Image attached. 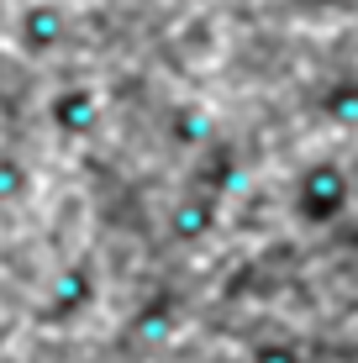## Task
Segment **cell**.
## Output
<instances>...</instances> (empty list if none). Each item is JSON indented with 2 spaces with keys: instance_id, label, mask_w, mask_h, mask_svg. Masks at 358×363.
Masks as SVG:
<instances>
[{
  "instance_id": "obj_1",
  "label": "cell",
  "mask_w": 358,
  "mask_h": 363,
  "mask_svg": "<svg viewBox=\"0 0 358 363\" xmlns=\"http://www.w3.org/2000/svg\"><path fill=\"white\" fill-rule=\"evenodd\" d=\"M95 290H101V279H95V264H90V258H74V264H64L53 279H47L43 321H53V327H69L74 316H84V311L95 306Z\"/></svg>"
},
{
  "instance_id": "obj_2",
  "label": "cell",
  "mask_w": 358,
  "mask_h": 363,
  "mask_svg": "<svg viewBox=\"0 0 358 363\" xmlns=\"http://www.w3.org/2000/svg\"><path fill=\"white\" fill-rule=\"evenodd\" d=\"M216 221H221V195L206 190V184L174 195V206L164 211V232H169V242H174V247H201V242H211Z\"/></svg>"
},
{
  "instance_id": "obj_3",
  "label": "cell",
  "mask_w": 358,
  "mask_h": 363,
  "mask_svg": "<svg viewBox=\"0 0 358 363\" xmlns=\"http://www.w3.org/2000/svg\"><path fill=\"white\" fill-rule=\"evenodd\" d=\"M47 127L58 137H69V143L90 137L101 127V95H95L90 84H64V90H53L47 95Z\"/></svg>"
},
{
  "instance_id": "obj_4",
  "label": "cell",
  "mask_w": 358,
  "mask_h": 363,
  "mask_svg": "<svg viewBox=\"0 0 358 363\" xmlns=\"http://www.w3.org/2000/svg\"><path fill=\"white\" fill-rule=\"evenodd\" d=\"M16 43H21V53H58L69 43V16L58 6H47V0H37V6L21 11Z\"/></svg>"
},
{
  "instance_id": "obj_5",
  "label": "cell",
  "mask_w": 358,
  "mask_h": 363,
  "mask_svg": "<svg viewBox=\"0 0 358 363\" xmlns=\"http://www.w3.org/2000/svg\"><path fill=\"white\" fill-rule=\"evenodd\" d=\"M32 195V169L16 153H0V206H16Z\"/></svg>"
}]
</instances>
